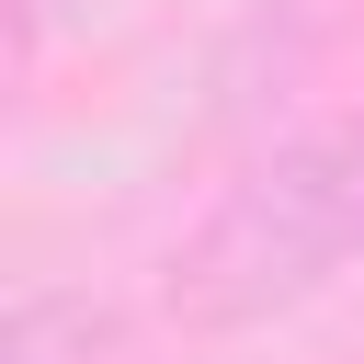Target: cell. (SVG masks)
Listing matches in <instances>:
<instances>
[{
    "label": "cell",
    "instance_id": "2",
    "mask_svg": "<svg viewBox=\"0 0 364 364\" xmlns=\"http://www.w3.org/2000/svg\"><path fill=\"white\" fill-rule=\"evenodd\" d=\"M0 364H91V307L80 296H23L0 330Z\"/></svg>",
    "mask_w": 364,
    "mask_h": 364
},
{
    "label": "cell",
    "instance_id": "1",
    "mask_svg": "<svg viewBox=\"0 0 364 364\" xmlns=\"http://www.w3.org/2000/svg\"><path fill=\"white\" fill-rule=\"evenodd\" d=\"M353 262H364V114L307 125L273 159H250L205 205V228L171 250V307L193 330H239V318L318 296Z\"/></svg>",
    "mask_w": 364,
    "mask_h": 364
}]
</instances>
